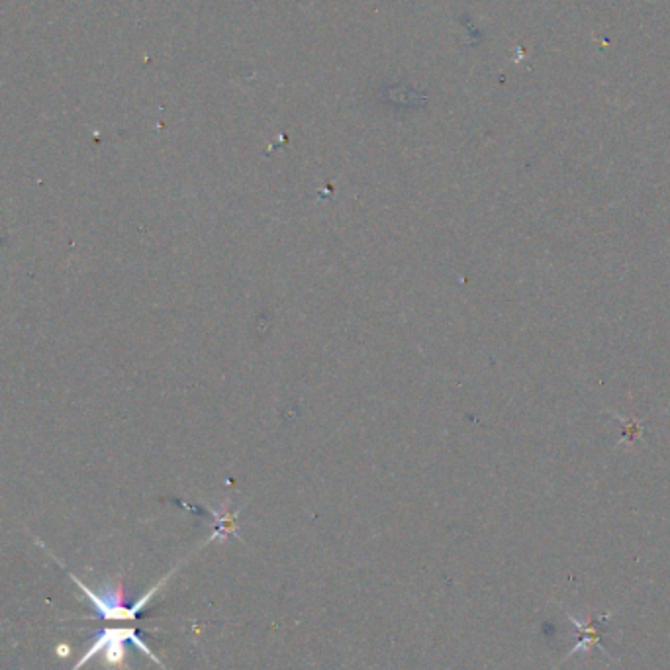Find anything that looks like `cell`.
Segmentation results:
<instances>
[{
	"mask_svg": "<svg viewBox=\"0 0 670 670\" xmlns=\"http://www.w3.org/2000/svg\"><path fill=\"white\" fill-rule=\"evenodd\" d=\"M126 641L134 643L151 661L159 663V659L155 657V653L138 637L136 629H130V627H108V629H104L96 637L93 645H91V649L85 653V657H81L77 661V665L73 667V670L83 669L91 659H95L100 653H104L108 665H120V663H124V659H126Z\"/></svg>",
	"mask_w": 670,
	"mask_h": 670,
	"instance_id": "cell-1",
	"label": "cell"
},
{
	"mask_svg": "<svg viewBox=\"0 0 670 670\" xmlns=\"http://www.w3.org/2000/svg\"><path fill=\"white\" fill-rule=\"evenodd\" d=\"M569 620L573 623V627L576 629V643L575 647L567 653L565 661L571 659L576 653H584L586 657L592 655L594 649H600L608 659L612 657L608 653V649L602 645V623L606 620L612 618V614H602V616H594L592 612L586 614V618H578L575 614L567 612Z\"/></svg>",
	"mask_w": 670,
	"mask_h": 670,
	"instance_id": "cell-3",
	"label": "cell"
},
{
	"mask_svg": "<svg viewBox=\"0 0 670 670\" xmlns=\"http://www.w3.org/2000/svg\"><path fill=\"white\" fill-rule=\"evenodd\" d=\"M73 580H75V584L85 592V596L95 604L96 612L104 618V620H112V622H134L138 616H140V612L144 610L145 604L157 594V590L161 588V584L165 582V580H161L159 584H155L147 594H144L132 608H128V606H124L122 604V586H116V590H112V588H106L104 592H95V590H91V588H87L81 580H77L75 576H73Z\"/></svg>",
	"mask_w": 670,
	"mask_h": 670,
	"instance_id": "cell-2",
	"label": "cell"
}]
</instances>
